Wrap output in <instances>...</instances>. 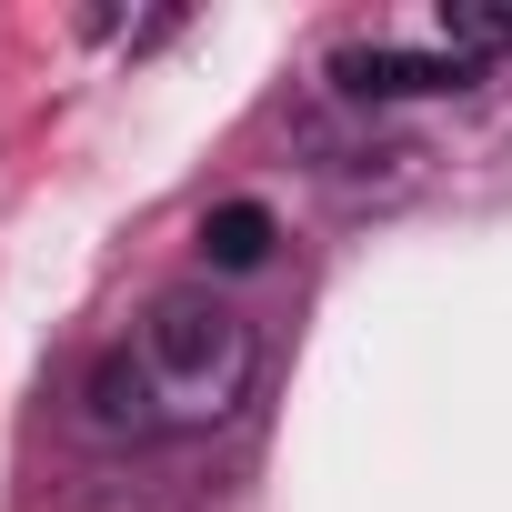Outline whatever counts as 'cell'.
I'll use <instances>...</instances> for the list:
<instances>
[{
  "instance_id": "6da1fadb",
  "label": "cell",
  "mask_w": 512,
  "mask_h": 512,
  "mask_svg": "<svg viewBox=\"0 0 512 512\" xmlns=\"http://www.w3.org/2000/svg\"><path fill=\"white\" fill-rule=\"evenodd\" d=\"M251 372H262V332H251L231 302L211 292H161L91 372V422L121 442H181L211 432L251 402Z\"/></svg>"
},
{
  "instance_id": "7a4b0ae2",
  "label": "cell",
  "mask_w": 512,
  "mask_h": 512,
  "mask_svg": "<svg viewBox=\"0 0 512 512\" xmlns=\"http://www.w3.org/2000/svg\"><path fill=\"white\" fill-rule=\"evenodd\" d=\"M332 81L352 91V101H422V91H472L482 71L472 61H452V51H332Z\"/></svg>"
},
{
  "instance_id": "3957f363",
  "label": "cell",
  "mask_w": 512,
  "mask_h": 512,
  "mask_svg": "<svg viewBox=\"0 0 512 512\" xmlns=\"http://www.w3.org/2000/svg\"><path fill=\"white\" fill-rule=\"evenodd\" d=\"M201 251H211V272H262L272 262V211L262 201H221L201 221Z\"/></svg>"
},
{
  "instance_id": "277c9868",
  "label": "cell",
  "mask_w": 512,
  "mask_h": 512,
  "mask_svg": "<svg viewBox=\"0 0 512 512\" xmlns=\"http://www.w3.org/2000/svg\"><path fill=\"white\" fill-rule=\"evenodd\" d=\"M442 41L452 61L482 71V51H512V11H482V0H442Z\"/></svg>"
}]
</instances>
